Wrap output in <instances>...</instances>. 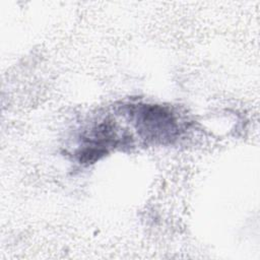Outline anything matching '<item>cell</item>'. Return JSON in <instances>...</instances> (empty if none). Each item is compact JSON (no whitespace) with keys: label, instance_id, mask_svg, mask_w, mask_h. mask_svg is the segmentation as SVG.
Listing matches in <instances>:
<instances>
[{"label":"cell","instance_id":"cell-1","mask_svg":"<svg viewBox=\"0 0 260 260\" xmlns=\"http://www.w3.org/2000/svg\"><path fill=\"white\" fill-rule=\"evenodd\" d=\"M137 122L139 129L149 138H171L176 132L173 116L160 107H143L139 112Z\"/></svg>","mask_w":260,"mask_h":260}]
</instances>
